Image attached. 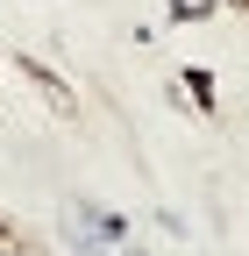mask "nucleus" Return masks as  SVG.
Returning <instances> with one entry per match:
<instances>
[{
	"instance_id": "nucleus-1",
	"label": "nucleus",
	"mask_w": 249,
	"mask_h": 256,
	"mask_svg": "<svg viewBox=\"0 0 249 256\" xmlns=\"http://www.w3.org/2000/svg\"><path fill=\"white\" fill-rule=\"evenodd\" d=\"M36 86H43V100H50V107H57V114H72V92H64V86H57V78H50V72H36Z\"/></svg>"
},
{
	"instance_id": "nucleus-2",
	"label": "nucleus",
	"mask_w": 249,
	"mask_h": 256,
	"mask_svg": "<svg viewBox=\"0 0 249 256\" xmlns=\"http://www.w3.org/2000/svg\"><path fill=\"white\" fill-rule=\"evenodd\" d=\"M235 8H242V14H249V0H235Z\"/></svg>"
}]
</instances>
